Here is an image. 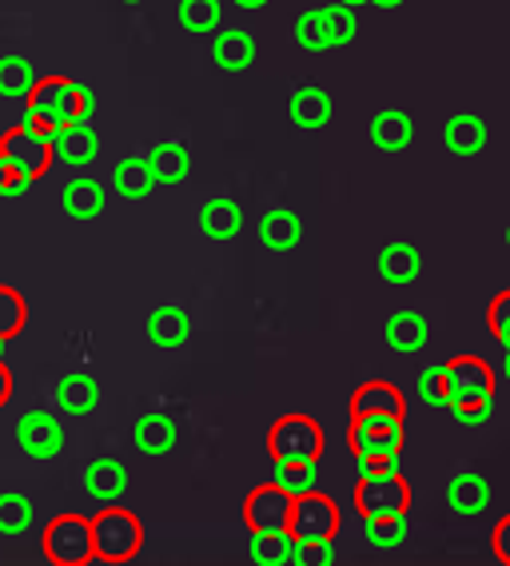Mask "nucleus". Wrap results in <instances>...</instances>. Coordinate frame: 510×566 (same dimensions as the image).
I'll return each mask as SVG.
<instances>
[{
  "mask_svg": "<svg viewBox=\"0 0 510 566\" xmlns=\"http://www.w3.org/2000/svg\"><path fill=\"white\" fill-rule=\"evenodd\" d=\"M88 526H93V551L104 563H128V558L140 555L144 526L128 506L100 503V511L88 518Z\"/></svg>",
  "mask_w": 510,
  "mask_h": 566,
  "instance_id": "f257e3e1",
  "label": "nucleus"
},
{
  "mask_svg": "<svg viewBox=\"0 0 510 566\" xmlns=\"http://www.w3.org/2000/svg\"><path fill=\"white\" fill-rule=\"evenodd\" d=\"M0 153H4V164H9V176H21V180H41L56 164V153H52V136L36 124H17L12 132H4L0 140Z\"/></svg>",
  "mask_w": 510,
  "mask_h": 566,
  "instance_id": "f03ea898",
  "label": "nucleus"
},
{
  "mask_svg": "<svg viewBox=\"0 0 510 566\" xmlns=\"http://www.w3.org/2000/svg\"><path fill=\"white\" fill-rule=\"evenodd\" d=\"M267 451H272L276 463H319V455H323V431L307 415H284L272 427V436H267Z\"/></svg>",
  "mask_w": 510,
  "mask_h": 566,
  "instance_id": "7ed1b4c3",
  "label": "nucleus"
},
{
  "mask_svg": "<svg viewBox=\"0 0 510 566\" xmlns=\"http://www.w3.org/2000/svg\"><path fill=\"white\" fill-rule=\"evenodd\" d=\"M355 506L363 518L379 515H407L411 506V486L399 471H375V475H359L355 486Z\"/></svg>",
  "mask_w": 510,
  "mask_h": 566,
  "instance_id": "20e7f679",
  "label": "nucleus"
},
{
  "mask_svg": "<svg viewBox=\"0 0 510 566\" xmlns=\"http://www.w3.org/2000/svg\"><path fill=\"white\" fill-rule=\"evenodd\" d=\"M44 555L56 566H84L93 563V526L81 515H61L52 518L49 531H44Z\"/></svg>",
  "mask_w": 510,
  "mask_h": 566,
  "instance_id": "39448f33",
  "label": "nucleus"
},
{
  "mask_svg": "<svg viewBox=\"0 0 510 566\" xmlns=\"http://www.w3.org/2000/svg\"><path fill=\"white\" fill-rule=\"evenodd\" d=\"M403 415H407V403H403V395H399L395 384L371 379V384H363L351 395V419H355V423L395 427V423H403Z\"/></svg>",
  "mask_w": 510,
  "mask_h": 566,
  "instance_id": "423d86ee",
  "label": "nucleus"
},
{
  "mask_svg": "<svg viewBox=\"0 0 510 566\" xmlns=\"http://www.w3.org/2000/svg\"><path fill=\"white\" fill-rule=\"evenodd\" d=\"M287 531L291 538H336L339 531V506L331 503L319 491H307V495L291 499V518H287Z\"/></svg>",
  "mask_w": 510,
  "mask_h": 566,
  "instance_id": "0eeeda50",
  "label": "nucleus"
},
{
  "mask_svg": "<svg viewBox=\"0 0 510 566\" xmlns=\"http://www.w3.org/2000/svg\"><path fill=\"white\" fill-rule=\"evenodd\" d=\"M450 379V403H475V399H495V367L487 359H475V355H463V359H450L447 364Z\"/></svg>",
  "mask_w": 510,
  "mask_h": 566,
  "instance_id": "6e6552de",
  "label": "nucleus"
},
{
  "mask_svg": "<svg viewBox=\"0 0 510 566\" xmlns=\"http://www.w3.org/2000/svg\"><path fill=\"white\" fill-rule=\"evenodd\" d=\"M287 518H291V495H287L284 486L264 483L247 495L244 523L252 531H287Z\"/></svg>",
  "mask_w": 510,
  "mask_h": 566,
  "instance_id": "1a4fd4ad",
  "label": "nucleus"
},
{
  "mask_svg": "<svg viewBox=\"0 0 510 566\" xmlns=\"http://www.w3.org/2000/svg\"><path fill=\"white\" fill-rule=\"evenodd\" d=\"M17 439H21V447L32 459H56L64 447V427L56 415L29 411V415H21V423H17Z\"/></svg>",
  "mask_w": 510,
  "mask_h": 566,
  "instance_id": "9d476101",
  "label": "nucleus"
},
{
  "mask_svg": "<svg viewBox=\"0 0 510 566\" xmlns=\"http://www.w3.org/2000/svg\"><path fill=\"white\" fill-rule=\"evenodd\" d=\"M348 447L355 459H387L403 451V423L395 427H368L351 419L348 427Z\"/></svg>",
  "mask_w": 510,
  "mask_h": 566,
  "instance_id": "9b49d317",
  "label": "nucleus"
},
{
  "mask_svg": "<svg viewBox=\"0 0 510 566\" xmlns=\"http://www.w3.org/2000/svg\"><path fill=\"white\" fill-rule=\"evenodd\" d=\"M52 136V153L61 164H93L100 153V136L93 132V124H61Z\"/></svg>",
  "mask_w": 510,
  "mask_h": 566,
  "instance_id": "f8f14e48",
  "label": "nucleus"
},
{
  "mask_svg": "<svg viewBox=\"0 0 510 566\" xmlns=\"http://www.w3.org/2000/svg\"><path fill=\"white\" fill-rule=\"evenodd\" d=\"M64 76H36V84L29 88V124L44 132H56L61 128V92H64Z\"/></svg>",
  "mask_w": 510,
  "mask_h": 566,
  "instance_id": "ddd939ff",
  "label": "nucleus"
},
{
  "mask_svg": "<svg viewBox=\"0 0 510 566\" xmlns=\"http://www.w3.org/2000/svg\"><path fill=\"white\" fill-rule=\"evenodd\" d=\"M84 491L96 503H116L128 491V471H124L120 459H93L88 471H84Z\"/></svg>",
  "mask_w": 510,
  "mask_h": 566,
  "instance_id": "4468645a",
  "label": "nucleus"
},
{
  "mask_svg": "<svg viewBox=\"0 0 510 566\" xmlns=\"http://www.w3.org/2000/svg\"><path fill=\"white\" fill-rule=\"evenodd\" d=\"M287 112H291V120H296L299 128H323V124L331 120L336 104H331V96H327L319 84H304V88L291 92Z\"/></svg>",
  "mask_w": 510,
  "mask_h": 566,
  "instance_id": "2eb2a0df",
  "label": "nucleus"
},
{
  "mask_svg": "<svg viewBox=\"0 0 510 566\" xmlns=\"http://www.w3.org/2000/svg\"><path fill=\"white\" fill-rule=\"evenodd\" d=\"M411 136H415V124H411L407 112L383 108L371 120V144H375L379 153H403L411 144Z\"/></svg>",
  "mask_w": 510,
  "mask_h": 566,
  "instance_id": "dca6fc26",
  "label": "nucleus"
},
{
  "mask_svg": "<svg viewBox=\"0 0 510 566\" xmlns=\"http://www.w3.org/2000/svg\"><path fill=\"white\" fill-rule=\"evenodd\" d=\"M188 335H192V319H188L184 307L163 304L148 315V339H152L156 347H180V344H188Z\"/></svg>",
  "mask_w": 510,
  "mask_h": 566,
  "instance_id": "f3484780",
  "label": "nucleus"
},
{
  "mask_svg": "<svg viewBox=\"0 0 510 566\" xmlns=\"http://www.w3.org/2000/svg\"><path fill=\"white\" fill-rule=\"evenodd\" d=\"M96 403H100V384H96L93 375L72 371L56 384V407L64 415H88Z\"/></svg>",
  "mask_w": 510,
  "mask_h": 566,
  "instance_id": "a211bd4d",
  "label": "nucleus"
},
{
  "mask_svg": "<svg viewBox=\"0 0 510 566\" xmlns=\"http://www.w3.org/2000/svg\"><path fill=\"white\" fill-rule=\"evenodd\" d=\"M144 160L152 168L156 184H184L188 172H192V156H188L184 144H176V140H160Z\"/></svg>",
  "mask_w": 510,
  "mask_h": 566,
  "instance_id": "6ab92c4d",
  "label": "nucleus"
},
{
  "mask_svg": "<svg viewBox=\"0 0 510 566\" xmlns=\"http://www.w3.org/2000/svg\"><path fill=\"white\" fill-rule=\"evenodd\" d=\"M64 212L72 220H96L104 212V184L93 180V176H81V180H68L61 192Z\"/></svg>",
  "mask_w": 510,
  "mask_h": 566,
  "instance_id": "aec40b11",
  "label": "nucleus"
},
{
  "mask_svg": "<svg viewBox=\"0 0 510 566\" xmlns=\"http://www.w3.org/2000/svg\"><path fill=\"white\" fill-rule=\"evenodd\" d=\"M240 228H244V212H240L235 200H208L204 208H200V232H204L208 240H220V243L235 240Z\"/></svg>",
  "mask_w": 510,
  "mask_h": 566,
  "instance_id": "412c9836",
  "label": "nucleus"
},
{
  "mask_svg": "<svg viewBox=\"0 0 510 566\" xmlns=\"http://www.w3.org/2000/svg\"><path fill=\"white\" fill-rule=\"evenodd\" d=\"M259 240L272 248V252H291L299 240H304V220L287 208H272V212L259 220Z\"/></svg>",
  "mask_w": 510,
  "mask_h": 566,
  "instance_id": "4be33fe9",
  "label": "nucleus"
},
{
  "mask_svg": "<svg viewBox=\"0 0 510 566\" xmlns=\"http://www.w3.org/2000/svg\"><path fill=\"white\" fill-rule=\"evenodd\" d=\"M447 503L459 511V515H482L490 506V483L475 471H463V475L450 479L447 486Z\"/></svg>",
  "mask_w": 510,
  "mask_h": 566,
  "instance_id": "5701e85b",
  "label": "nucleus"
},
{
  "mask_svg": "<svg viewBox=\"0 0 510 566\" xmlns=\"http://www.w3.org/2000/svg\"><path fill=\"white\" fill-rule=\"evenodd\" d=\"M443 140L455 156H475L487 148V124L479 116H470V112H459V116H450L447 128H443Z\"/></svg>",
  "mask_w": 510,
  "mask_h": 566,
  "instance_id": "b1692460",
  "label": "nucleus"
},
{
  "mask_svg": "<svg viewBox=\"0 0 510 566\" xmlns=\"http://www.w3.org/2000/svg\"><path fill=\"white\" fill-rule=\"evenodd\" d=\"M212 61L224 72H244L255 61V41L244 29H224L212 44Z\"/></svg>",
  "mask_w": 510,
  "mask_h": 566,
  "instance_id": "393cba45",
  "label": "nucleus"
},
{
  "mask_svg": "<svg viewBox=\"0 0 510 566\" xmlns=\"http://www.w3.org/2000/svg\"><path fill=\"white\" fill-rule=\"evenodd\" d=\"M418 272H423V255L415 243H387L379 252V275L387 283H411Z\"/></svg>",
  "mask_w": 510,
  "mask_h": 566,
  "instance_id": "a878e982",
  "label": "nucleus"
},
{
  "mask_svg": "<svg viewBox=\"0 0 510 566\" xmlns=\"http://www.w3.org/2000/svg\"><path fill=\"white\" fill-rule=\"evenodd\" d=\"M113 188L124 200H144V196L156 188V176H152V168H148V160H144V156H124L113 172Z\"/></svg>",
  "mask_w": 510,
  "mask_h": 566,
  "instance_id": "bb28decb",
  "label": "nucleus"
},
{
  "mask_svg": "<svg viewBox=\"0 0 510 566\" xmlns=\"http://www.w3.org/2000/svg\"><path fill=\"white\" fill-rule=\"evenodd\" d=\"M247 555L259 566H287L296 555V538H291V531H252Z\"/></svg>",
  "mask_w": 510,
  "mask_h": 566,
  "instance_id": "cd10ccee",
  "label": "nucleus"
},
{
  "mask_svg": "<svg viewBox=\"0 0 510 566\" xmlns=\"http://www.w3.org/2000/svg\"><path fill=\"white\" fill-rule=\"evenodd\" d=\"M427 319L418 312H395L387 319V344L395 347V352H423L427 347Z\"/></svg>",
  "mask_w": 510,
  "mask_h": 566,
  "instance_id": "c85d7f7f",
  "label": "nucleus"
},
{
  "mask_svg": "<svg viewBox=\"0 0 510 566\" xmlns=\"http://www.w3.org/2000/svg\"><path fill=\"white\" fill-rule=\"evenodd\" d=\"M136 447H140L144 455H168L176 447V419L168 415H144L140 423H136Z\"/></svg>",
  "mask_w": 510,
  "mask_h": 566,
  "instance_id": "c756f323",
  "label": "nucleus"
},
{
  "mask_svg": "<svg viewBox=\"0 0 510 566\" xmlns=\"http://www.w3.org/2000/svg\"><path fill=\"white\" fill-rule=\"evenodd\" d=\"M36 84V69L24 56H0V96H29Z\"/></svg>",
  "mask_w": 510,
  "mask_h": 566,
  "instance_id": "7c9ffc66",
  "label": "nucleus"
},
{
  "mask_svg": "<svg viewBox=\"0 0 510 566\" xmlns=\"http://www.w3.org/2000/svg\"><path fill=\"white\" fill-rule=\"evenodd\" d=\"M29 324V304H24L21 292H12V287H0V339L9 344L17 335L24 332Z\"/></svg>",
  "mask_w": 510,
  "mask_h": 566,
  "instance_id": "2f4dec72",
  "label": "nucleus"
},
{
  "mask_svg": "<svg viewBox=\"0 0 510 566\" xmlns=\"http://www.w3.org/2000/svg\"><path fill=\"white\" fill-rule=\"evenodd\" d=\"M32 526V503L17 491H4L0 495V535H24Z\"/></svg>",
  "mask_w": 510,
  "mask_h": 566,
  "instance_id": "473e14b6",
  "label": "nucleus"
},
{
  "mask_svg": "<svg viewBox=\"0 0 510 566\" xmlns=\"http://www.w3.org/2000/svg\"><path fill=\"white\" fill-rule=\"evenodd\" d=\"M220 0H180V24L188 32H215L220 29Z\"/></svg>",
  "mask_w": 510,
  "mask_h": 566,
  "instance_id": "72a5a7b5",
  "label": "nucleus"
},
{
  "mask_svg": "<svg viewBox=\"0 0 510 566\" xmlns=\"http://www.w3.org/2000/svg\"><path fill=\"white\" fill-rule=\"evenodd\" d=\"M93 112H96L93 92L76 81L64 84V92H61V120L64 124H88L93 120Z\"/></svg>",
  "mask_w": 510,
  "mask_h": 566,
  "instance_id": "f704fd0d",
  "label": "nucleus"
},
{
  "mask_svg": "<svg viewBox=\"0 0 510 566\" xmlns=\"http://www.w3.org/2000/svg\"><path fill=\"white\" fill-rule=\"evenodd\" d=\"M368 523V543L379 551H395L403 538H407V515H379V518H363Z\"/></svg>",
  "mask_w": 510,
  "mask_h": 566,
  "instance_id": "c9c22d12",
  "label": "nucleus"
},
{
  "mask_svg": "<svg viewBox=\"0 0 510 566\" xmlns=\"http://www.w3.org/2000/svg\"><path fill=\"white\" fill-rule=\"evenodd\" d=\"M276 486H284L287 495L299 499L307 491H316V463H276Z\"/></svg>",
  "mask_w": 510,
  "mask_h": 566,
  "instance_id": "e433bc0d",
  "label": "nucleus"
},
{
  "mask_svg": "<svg viewBox=\"0 0 510 566\" xmlns=\"http://www.w3.org/2000/svg\"><path fill=\"white\" fill-rule=\"evenodd\" d=\"M323 29H327V44L331 49H343V44L355 41V12L348 9V4H331V9H323Z\"/></svg>",
  "mask_w": 510,
  "mask_h": 566,
  "instance_id": "4c0bfd02",
  "label": "nucleus"
},
{
  "mask_svg": "<svg viewBox=\"0 0 510 566\" xmlns=\"http://www.w3.org/2000/svg\"><path fill=\"white\" fill-rule=\"evenodd\" d=\"M418 399L431 407H447L450 399V379H447V364H431L418 375Z\"/></svg>",
  "mask_w": 510,
  "mask_h": 566,
  "instance_id": "58836bf2",
  "label": "nucleus"
},
{
  "mask_svg": "<svg viewBox=\"0 0 510 566\" xmlns=\"http://www.w3.org/2000/svg\"><path fill=\"white\" fill-rule=\"evenodd\" d=\"M296 41H299V49H307V52H327L331 44H327V29H323V9H311V12H304L296 21Z\"/></svg>",
  "mask_w": 510,
  "mask_h": 566,
  "instance_id": "ea45409f",
  "label": "nucleus"
},
{
  "mask_svg": "<svg viewBox=\"0 0 510 566\" xmlns=\"http://www.w3.org/2000/svg\"><path fill=\"white\" fill-rule=\"evenodd\" d=\"M291 563L296 566H331L336 563V546H331V538H304V543L296 538V555H291Z\"/></svg>",
  "mask_w": 510,
  "mask_h": 566,
  "instance_id": "a19ab883",
  "label": "nucleus"
},
{
  "mask_svg": "<svg viewBox=\"0 0 510 566\" xmlns=\"http://www.w3.org/2000/svg\"><path fill=\"white\" fill-rule=\"evenodd\" d=\"M487 324H490V335L507 347L510 344V287L495 295V304H490V312H487Z\"/></svg>",
  "mask_w": 510,
  "mask_h": 566,
  "instance_id": "79ce46f5",
  "label": "nucleus"
},
{
  "mask_svg": "<svg viewBox=\"0 0 510 566\" xmlns=\"http://www.w3.org/2000/svg\"><path fill=\"white\" fill-rule=\"evenodd\" d=\"M490 403H495V399H475V403H450L447 411L455 415L459 423L479 427V423H487V419H490Z\"/></svg>",
  "mask_w": 510,
  "mask_h": 566,
  "instance_id": "37998d69",
  "label": "nucleus"
},
{
  "mask_svg": "<svg viewBox=\"0 0 510 566\" xmlns=\"http://www.w3.org/2000/svg\"><path fill=\"white\" fill-rule=\"evenodd\" d=\"M490 546H495V558L510 566V515H507V518H499V526H495V535H490Z\"/></svg>",
  "mask_w": 510,
  "mask_h": 566,
  "instance_id": "c03bdc74",
  "label": "nucleus"
},
{
  "mask_svg": "<svg viewBox=\"0 0 510 566\" xmlns=\"http://www.w3.org/2000/svg\"><path fill=\"white\" fill-rule=\"evenodd\" d=\"M375 471H399V455H387V459H359V475H375Z\"/></svg>",
  "mask_w": 510,
  "mask_h": 566,
  "instance_id": "a18cd8bd",
  "label": "nucleus"
},
{
  "mask_svg": "<svg viewBox=\"0 0 510 566\" xmlns=\"http://www.w3.org/2000/svg\"><path fill=\"white\" fill-rule=\"evenodd\" d=\"M12 399V371L4 367V359H0V407Z\"/></svg>",
  "mask_w": 510,
  "mask_h": 566,
  "instance_id": "49530a36",
  "label": "nucleus"
},
{
  "mask_svg": "<svg viewBox=\"0 0 510 566\" xmlns=\"http://www.w3.org/2000/svg\"><path fill=\"white\" fill-rule=\"evenodd\" d=\"M24 188H29V180H21V176H9V180H4V188H0V196H21Z\"/></svg>",
  "mask_w": 510,
  "mask_h": 566,
  "instance_id": "de8ad7c7",
  "label": "nucleus"
},
{
  "mask_svg": "<svg viewBox=\"0 0 510 566\" xmlns=\"http://www.w3.org/2000/svg\"><path fill=\"white\" fill-rule=\"evenodd\" d=\"M235 4H240V9H247V12H252V9H264L267 0H235Z\"/></svg>",
  "mask_w": 510,
  "mask_h": 566,
  "instance_id": "09e8293b",
  "label": "nucleus"
},
{
  "mask_svg": "<svg viewBox=\"0 0 510 566\" xmlns=\"http://www.w3.org/2000/svg\"><path fill=\"white\" fill-rule=\"evenodd\" d=\"M371 4H379V9H399L403 0H371Z\"/></svg>",
  "mask_w": 510,
  "mask_h": 566,
  "instance_id": "8fccbe9b",
  "label": "nucleus"
},
{
  "mask_svg": "<svg viewBox=\"0 0 510 566\" xmlns=\"http://www.w3.org/2000/svg\"><path fill=\"white\" fill-rule=\"evenodd\" d=\"M4 180H9V164H4V153H0V188H4Z\"/></svg>",
  "mask_w": 510,
  "mask_h": 566,
  "instance_id": "3c124183",
  "label": "nucleus"
},
{
  "mask_svg": "<svg viewBox=\"0 0 510 566\" xmlns=\"http://www.w3.org/2000/svg\"><path fill=\"white\" fill-rule=\"evenodd\" d=\"M502 375L510 379V344H507V359H502Z\"/></svg>",
  "mask_w": 510,
  "mask_h": 566,
  "instance_id": "603ef678",
  "label": "nucleus"
},
{
  "mask_svg": "<svg viewBox=\"0 0 510 566\" xmlns=\"http://www.w3.org/2000/svg\"><path fill=\"white\" fill-rule=\"evenodd\" d=\"M339 4H348V9H355V4H363V0H339Z\"/></svg>",
  "mask_w": 510,
  "mask_h": 566,
  "instance_id": "864d4df0",
  "label": "nucleus"
},
{
  "mask_svg": "<svg viewBox=\"0 0 510 566\" xmlns=\"http://www.w3.org/2000/svg\"><path fill=\"white\" fill-rule=\"evenodd\" d=\"M0 359H4V339H0Z\"/></svg>",
  "mask_w": 510,
  "mask_h": 566,
  "instance_id": "5fc2aeb1",
  "label": "nucleus"
},
{
  "mask_svg": "<svg viewBox=\"0 0 510 566\" xmlns=\"http://www.w3.org/2000/svg\"><path fill=\"white\" fill-rule=\"evenodd\" d=\"M124 4H140V0H124Z\"/></svg>",
  "mask_w": 510,
  "mask_h": 566,
  "instance_id": "6e6d98bb",
  "label": "nucleus"
},
{
  "mask_svg": "<svg viewBox=\"0 0 510 566\" xmlns=\"http://www.w3.org/2000/svg\"><path fill=\"white\" fill-rule=\"evenodd\" d=\"M507 243H510V228H507Z\"/></svg>",
  "mask_w": 510,
  "mask_h": 566,
  "instance_id": "4d7b16f0",
  "label": "nucleus"
}]
</instances>
